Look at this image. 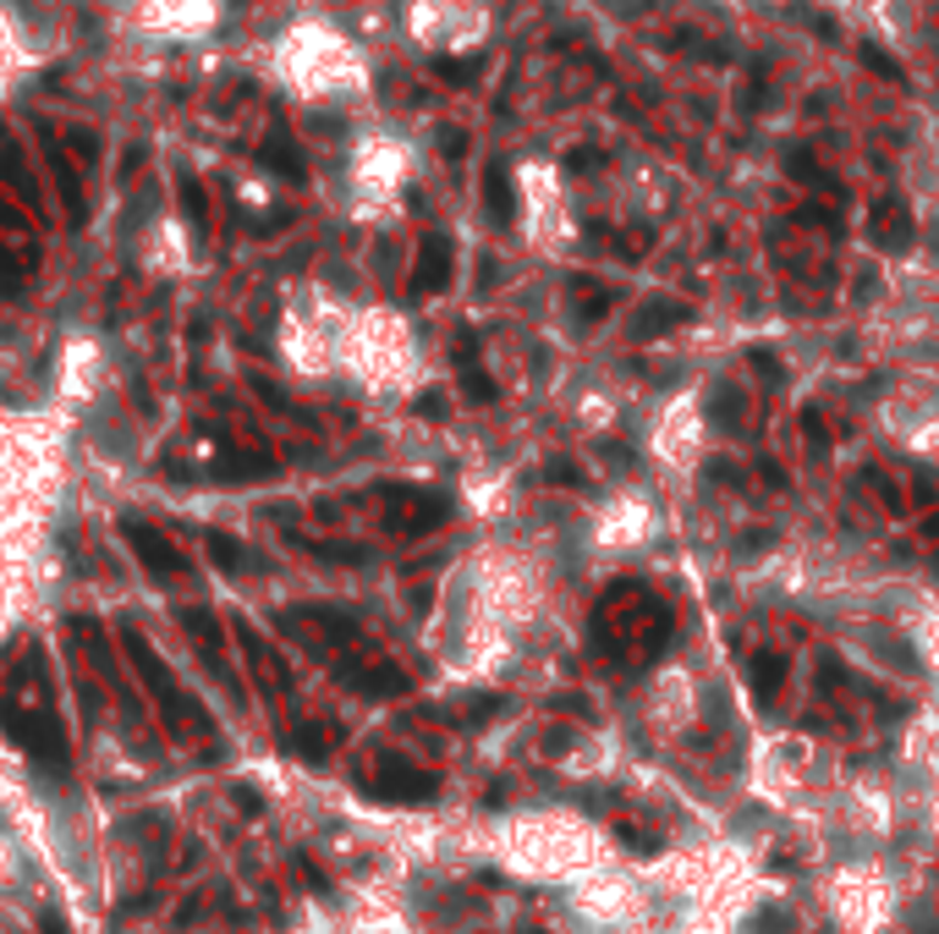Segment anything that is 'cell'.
I'll list each match as a JSON object with an SVG mask.
<instances>
[{
  "instance_id": "obj_3",
  "label": "cell",
  "mask_w": 939,
  "mask_h": 934,
  "mask_svg": "<svg viewBox=\"0 0 939 934\" xmlns=\"http://www.w3.org/2000/svg\"><path fill=\"white\" fill-rule=\"evenodd\" d=\"M681 319H687L681 303H648V309L632 319V341H654L659 330H670V324H681Z\"/></svg>"
},
{
  "instance_id": "obj_7",
  "label": "cell",
  "mask_w": 939,
  "mask_h": 934,
  "mask_svg": "<svg viewBox=\"0 0 939 934\" xmlns=\"http://www.w3.org/2000/svg\"><path fill=\"white\" fill-rule=\"evenodd\" d=\"M544 478H555V484H583V473H577L572 463H550L544 467Z\"/></svg>"
},
{
  "instance_id": "obj_6",
  "label": "cell",
  "mask_w": 939,
  "mask_h": 934,
  "mask_svg": "<svg viewBox=\"0 0 939 934\" xmlns=\"http://www.w3.org/2000/svg\"><path fill=\"white\" fill-rule=\"evenodd\" d=\"M802 435H807V440H813L818 452L830 446V435H824V418H818V413H802Z\"/></svg>"
},
{
  "instance_id": "obj_1",
  "label": "cell",
  "mask_w": 939,
  "mask_h": 934,
  "mask_svg": "<svg viewBox=\"0 0 939 934\" xmlns=\"http://www.w3.org/2000/svg\"><path fill=\"white\" fill-rule=\"evenodd\" d=\"M874 242L890 248V253L912 248V209H907L901 198H879V204H874Z\"/></svg>"
},
{
  "instance_id": "obj_5",
  "label": "cell",
  "mask_w": 939,
  "mask_h": 934,
  "mask_svg": "<svg viewBox=\"0 0 939 934\" xmlns=\"http://www.w3.org/2000/svg\"><path fill=\"white\" fill-rule=\"evenodd\" d=\"M709 418H714V424H726V429H737V424H742V418H737V396H731V391H714Z\"/></svg>"
},
{
  "instance_id": "obj_8",
  "label": "cell",
  "mask_w": 939,
  "mask_h": 934,
  "mask_svg": "<svg viewBox=\"0 0 939 934\" xmlns=\"http://www.w3.org/2000/svg\"><path fill=\"white\" fill-rule=\"evenodd\" d=\"M753 363H759V374H764L770 385H781V380H785V374H781V363H775L770 352H753Z\"/></svg>"
},
{
  "instance_id": "obj_2",
  "label": "cell",
  "mask_w": 939,
  "mask_h": 934,
  "mask_svg": "<svg viewBox=\"0 0 939 934\" xmlns=\"http://www.w3.org/2000/svg\"><path fill=\"white\" fill-rule=\"evenodd\" d=\"M748 682H753V698H759V704H775L785 687V660L781 654H759L753 671H748Z\"/></svg>"
},
{
  "instance_id": "obj_4",
  "label": "cell",
  "mask_w": 939,
  "mask_h": 934,
  "mask_svg": "<svg viewBox=\"0 0 939 934\" xmlns=\"http://www.w3.org/2000/svg\"><path fill=\"white\" fill-rule=\"evenodd\" d=\"M446 281V242H429L424 253V287H440Z\"/></svg>"
}]
</instances>
